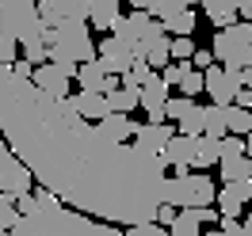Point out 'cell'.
I'll return each instance as SVG.
<instances>
[{
	"instance_id": "cell-1",
	"label": "cell",
	"mask_w": 252,
	"mask_h": 236,
	"mask_svg": "<svg viewBox=\"0 0 252 236\" xmlns=\"http://www.w3.org/2000/svg\"><path fill=\"white\" fill-rule=\"evenodd\" d=\"M0 130L34 183L69 210L123 229L160 217L164 157L111 141L95 122L80 118L69 99H50L31 80H16L8 61H0Z\"/></svg>"
},
{
	"instance_id": "cell-2",
	"label": "cell",
	"mask_w": 252,
	"mask_h": 236,
	"mask_svg": "<svg viewBox=\"0 0 252 236\" xmlns=\"http://www.w3.org/2000/svg\"><path fill=\"white\" fill-rule=\"evenodd\" d=\"M50 65L62 69H80L88 61H99V46H95L88 23H65L58 31H50Z\"/></svg>"
},
{
	"instance_id": "cell-3",
	"label": "cell",
	"mask_w": 252,
	"mask_h": 236,
	"mask_svg": "<svg viewBox=\"0 0 252 236\" xmlns=\"http://www.w3.org/2000/svg\"><path fill=\"white\" fill-rule=\"evenodd\" d=\"M111 34L134 50V57H138V61H149V53H153V50H160V46H168V42H172L168 31H164V23H157V19L145 16V12L123 16L115 27H111Z\"/></svg>"
},
{
	"instance_id": "cell-4",
	"label": "cell",
	"mask_w": 252,
	"mask_h": 236,
	"mask_svg": "<svg viewBox=\"0 0 252 236\" xmlns=\"http://www.w3.org/2000/svg\"><path fill=\"white\" fill-rule=\"evenodd\" d=\"M214 202H218V190H214V179L206 172L164 179V206H172V210H210Z\"/></svg>"
},
{
	"instance_id": "cell-5",
	"label": "cell",
	"mask_w": 252,
	"mask_h": 236,
	"mask_svg": "<svg viewBox=\"0 0 252 236\" xmlns=\"http://www.w3.org/2000/svg\"><path fill=\"white\" fill-rule=\"evenodd\" d=\"M214 57L221 61V69H229V73H249L252 69V23L249 19H241L237 27L229 31H218L214 34Z\"/></svg>"
},
{
	"instance_id": "cell-6",
	"label": "cell",
	"mask_w": 252,
	"mask_h": 236,
	"mask_svg": "<svg viewBox=\"0 0 252 236\" xmlns=\"http://www.w3.org/2000/svg\"><path fill=\"white\" fill-rule=\"evenodd\" d=\"M31 168L23 164V160L12 153V149H4L0 153V194H8V198H27V194H34L31 190Z\"/></svg>"
},
{
	"instance_id": "cell-7",
	"label": "cell",
	"mask_w": 252,
	"mask_h": 236,
	"mask_svg": "<svg viewBox=\"0 0 252 236\" xmlns=\"http://www.w3.org/2000/svg\"><path fill=\"white\" fill-rule=\"evenodd\" d=\"M58 236H126V229L107 225V221H95V217H84V213L65 206L62 217H58Z\"/></svg>"
},
{
	"instance_id": "cell-8",
	"label": "cell",
	"mask_w": 252,
	"mask_h": 236,
	"mask_svg": "<svg viewBox=\"0 0 252 236\" xmlns=\"http://www.w3.org/2000/svg\"><path fill=\"white\" fill-rule=\"evenodd\" d=\"M38 16L50 31H58L65 23H88L92 16V4H80V0H42L38 4Z\"/></svg>"
},
{
	"instance_id": "cell-9",
	"label": "cell",
	"mask_w": 252,
	"mask_h": 236,
	"mask_svg": "<svg viewBox=\"0 0 252 236\" xmlns=\"http://www.w3.org/2000/svg\"><path fill=\"white\" fill-rule=\"evenodd\" d=\"M241 92H245V84H241V77H237V73L221 69V65H214V69L206 73V95H210L218 107H233Z\"/></svg>"
},
{
	"instance_id": "cell-10",
	"label": "cell",
	"mask_w": 252,
	"mask_h": 236,
	"mask_svg": "<svg viewBox=\"0 0 252 236\" xmlns=\"http://www.w3.org/2000/svg\"><path fill=\"white\" fill-rule=\"evenodd\" d=\"M99 61H103V69H107L111 77H130L134 73V65H138V57H134V50L126 46V42H119L115 34H107L103 42H99Z\"/></svg>"
},
{
	"instance_id": "cell-11",
	"label": "cell",
	"mask_w": 252,
	"mask_h": 236,
	"mask_svg": "<svg viewBox=\"0 0 252 236\" xmlns=\"http://www.w3.org/2000/svg\"><path fill=\"white\" fill-rule=\"evenodd\" d=\"M69 80H77V69H62V65H42V69H34V88L38 92H46L50 99H73L69 95Z\"/></svg>"
},
{
	"instance_id": "cell-12",
	"label": "cell",
	"mask_w": 252,
	"mask_h": 236,
	"mask_svg": "<svg viewBox=\"0 0 252 236\" xmlns=\"http://www.w3.org/2000/svg\"><path fill=\"white\" fill-rule=\"evenodd\" d=\"M168 84L160 80V73H153V80L142 88V107H145V114H149V122L153 126H164L168 122Z\"/></svg>"
},
{
	"instance_id": "cell-13",
	"label": "cell",
	"mask_w": 252,
	"mask_h": 236,
	"mask_svg": "<svg viewBox=\"0 0 252 236\" xmlns=\"http://www.w3.org/2000/svg\"><path fill=\"white\" fill-rule=\"evenodd\" d=\"M77 84L80 92H95V95H115L123 84H119V77H111L107 69H103V61H88L77 69Z\"/></svg>"
},
{
	"instance_id": "cell-14",
	"label": "cell",
	"mask_w": 252,
	"mask_h": 236,
	"mask_svg": "<svg viewBox=\"0 0 252 236\" xmlns=\"http://www.w3.org/2000/svg\"><path fill=\"white\" fill-rule=\"evenodd\" d=\"M180 133V130L172 126V122H164V126H153V122H145L142 130H138V137L130 145H138L142 153H149V157H164V149L172 145V137Z\"/></svg>"
},
{
	"instance_id": "cell-15",
	"label": "cell",
	"mask_w": 252,
	"mask_h": 236,
	"mask_svg": "<svg viewBox=\"0 0 252 236\" xmlns=\"http://www.w3.org/2000/svg\"><path fill=\"white\" fill-rule=\"evenodd\" d=\"M252 202V183H225L218 190V213L221 221H237L241 210Z\"/></svg>"
},
{
	"instance_id": "cell-16",
	"label": "cell",
	"mask_w": 252,
	"mask_h": 236,
	"mask_svg": "<svg viewBox=\"0 0 252 236\" xmlns=\"http://www.w3.org/2000/svg\"><path fill=\"white\" fill-rule=\"evenodd\" d=\"M195 157H199V137H184V133H176L172 145L164 149V164L176 168V175H188V168H195Z\"/></svg>"
},
{
	"instance_id": "cell-17",
	"label": "cell",
	"mask_w": 252,
	"mask_h": 236,
	"mask_svg": "<svg viewBox=\"0 0 252 236\" xmlns=\"http://www.w3.org/2000/svg\"><path fill=\"white\" fill-rule=\"evenodd\" d=\"M69 103H73V110H77L84 122H95V126L115 114V110H111V99H107V95H95V92H77Z\"/></svg>"
},
{
	"instance_id": "cell-18",
	"label": "cell",
	"mask_w": 252,
	"mask_h": 236,
	"mask_svg": "<svg viewBox=\"0 0 252 236\" xmlns=\"http://www.w3.org/2000/svg\"><path fill=\"white\" fill-rule=\"evenodd\" d=\"M203 12H206V19L218 27V31H229V27H237L241 23V4H229V0H206L203 4Z\"/></svg>"
},
{
	"instance_id": "cell-19",
	"label": "cell",
	"mask_w": 252,
	"mask_h": 236,
	"mask_svg": "<svg viewBox=\"0 0 252 236\" xmlns=\"http://www.w3.org/2000/svg\"><path fill=\"white\" fill-rule=\"evenodd\" d=\"M99 130L107 133L111 141L126 145V137H138V130H142V126H138L130 114H111V118H103V122H99Z\"/></svg>"
},
{
	"instance_id": "cell-20",
	"label": "cell",
	"mask_w": 252,
	"mask_h": 236,
	"mask_svg": "<svg viewBox=\"0 0 252 236\" xmlns=\"http://www.w3.org/2000/svg\"><path fill=\"white\" fill-rule=\"evenodd\" d=\"M203 137H214V141L233 137V133H229V107H218V103L206 107V133Z\"/></svg>"
},
{
	"instance_id": "cell-21",
	"label": "cell",
	"mask_w": 252,
	"mask_h": 236,
	"mask_svg": "<svg viewBox=\"0 0 252 236\" xmlns=\"http://www.w3.org/2000/svg\"><path fill=\"white\" fill-rule=\"evenodd\" d=\"M134 12H145V16H160V23H168L172 16L188 12V4H184V0H138V4H134Z\"/></svg>"
},
{
	"instance_id": "cell-22",
	"label": "cell",
	"mask_w": 252,
	"mask_h": 236,
	"mask_svg": "<svg viewBox=\"0 0 252 236\" xmlns=\"http://www.w3.org/2000/svg\"><path fill=\"white\" fill-rule=\"evenodd\" d=\"M218 172L225 183H252V157H237V160H221Z\"/></svg>"
},
{
	"instance_id": "cell-23",
	"label": "cell",
	"mask_w": 252,
	"mask_h": 236,
	"mask_svg": "<svg viewBox=\"0 0 252 236\" xmlns=\"http://www.w3.org/2000/svg\"><path fill=\"white\" fill-rule=\"evenodd\" d=\"M203 210H180V217H176V225L168 229L172 236H203Z\"/></svg>"
},
{
	"instance_id": "cell-24",
	"label": "cell",
	"mask_w": 252,
	"mask_h": 236,
	"mask_svg": "<svg viewBox=\"0 0 252 236\" xmlns=\"http://www.w3.org/2000/svg\"><path fill=\"white\" fill-rule=\"evenodd\" d=\"M111 99V110L115 114H130L134 107H142V88H130V84H123L115 95H107Z\"/></svg>"
},
{
	"instance_id": "cell-25",
	"label": "cell",
	"mask_w": 252,
	"mask_h": 236,
	"mask_svg": "<svg viewBox=\"0 0 252 236\" xmlns=\"http://www.w3.org/2000/svg\"><path fill=\"white\" fill-rule=\"evenodd\" d=\"M195 23H199V16L188 8V12H180V16L168 19V23H164V31L176 34V38H191V34H195Z\"/></svg>"
},
{
	"instance_id": "cell-26",
	"label": "cell",
	"mask_w": 252,
	"mask_h": 236,
	"mask_svg": "<svg viewBox=\"0 0 252 236\" xmlns=\"http://www.w3.org/2000/svg\"><path fill=\"white\" fill-rule=\"evenodd\" d=\"M214 164H221V141H214V137H199L195 168H214Z\"/></svg>"
},
{
	"instance_id": "cell-27",
	"label": "cell",
	"mask_w": 252,
	"mask_h": 236,
	"mask_svg": "<svg viewBox=\"0 0 252 236\" xmlns=\"http://www.w3.org/2000/svg\"><path fill=\"white\" fill-rule=\"evenodd\" d=\"M229 133L233 137H252V110H241V107H229Z\"/></svg>"
},
{
	"instance_id": "cell-28",
	"label": "cell",
	"mask_w": 252,
	"mask_h": 236,
	"mask_svg": "<svg viewBox=\"0 0 252 236\" xmlns=\"http://www.w3.org/2000/svg\"><path fill=\"white\" fill-rule=\"evenodd\" d=\"M195 53H199L195 38H172V61L176 65H191V61H195Z\"/></svg>"
},
{
	"instance_id": "cell-29",
	"label": "cell",
	"mask_w": 252,
	"mask_h": 236,
	"mask_svg": "<svg viewBox=\"0 0 252 236\" xmlns=\"http://www.w3.org/2000/svg\"><path fill=\"white\" fill-rule=\"evenodd\" d=\"M180 92H184V99H195L199 92H206V73L191 69L188 77H184V84H180Z\"/></svg>"
},
{
	"instance_id": "cell-30",
	"label": "cell",
	"mask_w": 252,
	"mask_h": 236,
	"mask_svg": "<svg viewBox=\"0 0 252 236\" xmlns=\"http://www.w3.org/2000/svg\"><path fill=\"white\" fill-rule=\"evenodd\" d=\"M19 217H23V213H19L16 198H8V194H0V225H4V229H12V225H16Z\"/></svg>"
},
{
	"instance_id": "cell-31",
	"label": "cell",
	"mask_w": 252,
	"mask_h": 236,
	"mask_svg": "<svg viewBox=\"0 0 252 236\" xmlns=\"http://www.w3.org/2000/svg\"><path fill=\"white\" fill-rule=\"evenodd\" d=\"M191 69H195V65H176V61H172L164 73H160V80H164L168 88H180V84H184V77H188Z\"/></svg>"
},
{
	"instance_id": "cell-32",
	"label": "cell",
	"mask_w": 252,
	"mask_h": 236,
	"mask_svg": "<svg viewBox=\"0 0 252 236\" xmlns=\"http://www.w3.org/2000/svg\"><path fill=\"white\" fill-rule=\"evenodd\" d=\"M126 236H172V233L153 221V225H134V229H126Z\"/></svg>"
},
{
	"instance_id": "cell-33",
	"label": "cell",
	"mask_w": 252,
	"mask_h": 236,
	"mask_svg": "<svg viewBox=\"0 0 252 236\" xmlns=\"http://www.w3.org/2000/svg\"><path fill=\"white\" fill-rule=\"evenodd\" d=\"M191 103H195V99H184V95H180V99H172V103H168V122H180V118L191 110Z\"/></svg>"
},
{
	"instance_id": "cell-34",
	"label": "cell",
	"mask_w": 252,
	"mask_h": 236,
	"mask_svg": "<svg viewBox=\"0 0 252 236\" xmlns=\"http://www.w3.org/2000/svg\"><path fill=\"white\" fill-rule=\"evenodd\" d=\"M210 236H245V221H218Z\"/></svg>"
},
{
	"instance_id": "cell-35",
	"label": "cell",
	"mask_w": 252,
	"mask_h": 236,
	"mask_svg": "<svg viewBox=\"0 0 252 236\" xmlns=\"http://www.w3.org/2000/svg\"><path fill=\"white\" fill-rule=\"evenodd\" d=\"M12 73H16V80H34V65H31V61H23V57H19V61L12 65Z\"/></svg>"
},
{
	"instance_id": "cell-36",
	"label": "cell",
	"mask_w": 252,
	"mask_h": 236,
	"mask_svg": "<svg viewBox=\"0 0 252 236\" xmlns=\"http://www.w3.org/2000/svg\"><path fill=\"white\" fill-rule=\"evenodd\" d=\"M176 217H180V210H172V206H160V217H157V225L172 229V225H176Z\"/></svg>"
},
{
	"instance_id": "cell-37",
	"label": "cell",
	"mask_w": 252,
	"mask_h": 236,
	"mask_svg": "<svg viewBox=\"0 0 252 236\" xmlns=\"http://www.w3.org/2000/svg\"><path fill=\"white\" fill-rule=\"evenodd\" d=\"M233 107H241V110H252V92H249V88H245V92L237 95V103H233Z\"/></svg>"
},
{
	"instance_id": "cell-38",
	"label": "cell",
	"mask_w": 252,
	"mask_h": 236,
	"mask_svg": "<svg viewBox=\"0 0 252 236\" xmlns=\"http://www.w3.org/2000/svg\"><path fill=\"white\" fill-rule=\"evenodd\" d=\"M241 84H245V88L252 92V69H249V73H241Z\"/></svg>"
},
{
	"instance_id": "cell-39",
	"label": "cell",
	"mask_w": 252,
	"mask_h": 236,
	"mask_svg": "<svg viewBox=\"0 0 252 236\" xmlns=\"http://www.w3.org/2000/svg\"><path fill=\"white\" fill-rule=\"evenodd\" d=\"M241 16H252V0H249V4H241Z\"/></svg>"
},
{
	"instance_id": "cell-40",
	"label": "cell",
	"mask_w": 252,
	"mask_h": 236,
	"mask_svg": "<svg viewBox=\"0 0 252 236\" xmlns=\"http://www.w3.org/2000/svg\"><path fill=\"white\" fill-rule=\"evenodd\" d=\"M4 149H8V141H4V130H0V153H4Z\"/></svg>"
},
{
	"instance_id": "cell-41",
	"label": "cell",
	"mask_w": 252,
	"mask_h": 236,
	"mask_svg": "<svg viewBox=\"0 0 252 236\" xmlns=\"http://www.w3.org/2000/svg\"><path fill=\"white\" fill-rule=\"evenodd\" d=\"M249 213H252V210H249Z\"/></svg>"
}]
</instances>
